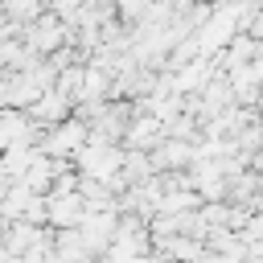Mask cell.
Instances as JSON below:
<instances>
[{"instance_id":"cell-1","label":"cell","mask_w":263,"mask_h":263,"mask_svg":"<svg viewBox=\"0 0 263 263\" xmlns=\"http://www.w3.org/2000/svg\"><path fill=\"white\" fill-rule=\"evenodd\" d=\"M119 8H123V16H140V12L148 8V0H123Z\"/></svg>"}]
</instances>
